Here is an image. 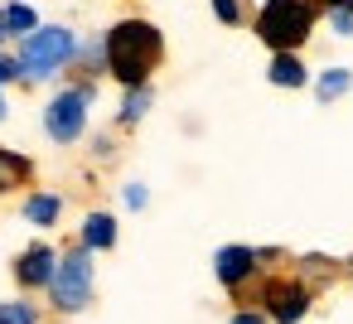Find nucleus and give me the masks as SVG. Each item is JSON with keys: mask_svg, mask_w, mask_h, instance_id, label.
<instances>
[{"mask_svg": "<svg viewBox=\"0 0 353 324\" xmlns=\"http://www.w3.org/2000/svg\"><path fill=\"white\" fill-rule=\"evenodd\" d=\"M102 54H107V78H117L121 92L145 88L155 78V68L165 63V34L145 15H121L102 34Z\"/></svg>", "mask_w": 353, "mask_h": 324, "instance_id": "obj_1", "label": "nucleus"}, {"mask_svg": "<svg viewBox=\"0 0 353 324\" xmlns=\"http://www.w3.org/2000/svg\"><path fill=\"white\" fill-rule=\"evenodd\" d=\"M314 25H319V10L310 0H261L252 15V34L271 54H300L310 44Z\"/></svg>", "mask_w": 353, "mask_h": 324, "instance_id": "obj_2", "label": "nucleus"}, {"mask_svg": "<svg viewBox=\"0 0 353 324\" xmlns=\"http://www.w3.org/2000/svg\"><path fill=\"white\" fill-rule=\"evenodd\" d=\"M73 54H78V30H68V25H39L34 34H25L15 44L20 83H49V78L68 73Z\"/></svg>", "mask_w": 353, "mask_h": 324, "instance_id": "obj_3", "label": "nucleus"}, {"mask_svg": "<svg viewBox=\"0 0 353 324\" xmlns=\"http://www.w3.org/2000/svg\"><path fill=\"white\" fill-rule=\"evenodd\" d=\"M92 290H97V261L92 252H83L78 242L59 252V266H54V281H49V310L59 319H73L92 305Z\"/></svg>", "mask_w": 353, "mask_h": 324, "instance_id": "obj_4", "label": "nucleus"}, {"mask_svg": "<svg viewBox=\"0 0 353 324\" xmlns=\"http://www.w3.org/2000/svg\"><path fill=\"white\" fill-rule=\"evenodd\" d=\"M92 102H97V83H68L59 88L49 102H44V136L54 145H78L88 136V117H92Z\"/></svg>", "mask_w": 353, "mask_h": 324, "instance_id": "obj_5", "label": "nucleus"}, {"mask_svg": "<svg viewBox=\"0 0 353 324\" xmlns=\"http://www.w3.org/2000/svg\"><path fill=\"white\" fill-rule=\"evenodd\" d=\"M252 300L266 314V324H305V314L314 310V285L300 281L295 271H276V276L256 281Z\"/></svg>", "mask_w": 353, "mask_h": 324, "instance_id": "obj_6", "label": "nucleus"}, {"mask_svg": "<svg viewBox=\"0 0 353 324\" xmlns=\"http://www.w3.org/2000/svg\"><path fill=\"white\" fill-rule=\"evenodd\" d=\"M213 276H218V285H223L228 295H247V285L261 281V256H256V247H247V242L218 247V252H213Z\"/></svg>", "mask_w": 353, "mask_h": 324, "instance_id": "obj_7", "label": "nucleus"}, {"mask_svg": "<svg viewBox=\"0 0 353 324\" xmlns=\"http://www.w3.org/2000/svg\"><path fill=\"white\" fill-rule=\"evenodd\" d=\"M54 266H59V247H49V242H30V247L10 261V276H15V285H20L25 295H44L49 281H54Z\"/></svg>", "mask_w": 353, "mask_h": 324, "instance_id": "obj_8", "label": "nucleus"}, {"mask_svg": "<svg viewBox=\"0 0 353 324\" xmlns=\"http://www.w3.org/2000/svg\"><path fill=\"white\" fill-rule=\"evenodd\" d=\"M121 242V223H117V213H107V208H92V213H83V223H78V247L83 252H112Z\"/></svg>", "mask_w": 353, "mask_h": 324, "instance_id": "obj_9", "label": "nucleus"}, {"mask_svg": "<svg viewBox=\"0 0 353 324\" xmlns=\"http://www.w3.org/2000/svg\"><path fill=\"white\" fill-rule=\"evenodd\" d=\"M20 218H25L30 227H39V232L59 227V218H63V194H54V189H30V194L20 199Z\"/></svg>", "mask_w": 353, "mask_h": 324, "instance_id": "obj_10", "label": "nucleus"}, {"mask_svg": "<svg viewBox=\"0 0 353 324\" xmlns=\"http://www.w3.org/2000/svg\"><path fill=\"white\" fill-rule=\"evenodd\" d=\"M266 83L285 88V92H300V88H310V68H305L300 54H271L266 59Z\"/></svg>", "mask_w": 353, "mask_h": 324, "instance_id": "obj_11", "label": "nucleus"}, {"mask_svg": "<svg viewBox=\"0 0 353 324\" xmlns=\"http://www.w3.org/2000/svg\"><path fill=\"white\" fill-rule=\"evenodd\" d=\"M150 107H155V83H145V88H126V92H121V107H117V126H121V131L141 126V121L150 117Z\"/></svg>", "mask_w": 353, "mask_h": 324, "instance_id": "obj_12", "label": "nucleus"}, {"mask_svg": "<svg viewBox=\"0 0 353 324\" xmlns=\"http://www.w3.org/2000/svg\"><path fill=\"white\" fill-rule=\"evenodd\" d=\"M20 184H34V160L10 150V145H0V199L10 189H20Z\"/></svg>", "mask_w": 353, "mask_h": 324, "instance_id": "obj_13", "label": "nucleus"}, {"mask_svg": "<svg viewBox=\"0 0 353 324\" xmlns=\"http://www.w3.org/2000/svg\"><path fill=\"white\" fill-rule=\"evenodd\" d=\"M348 92H353V68H319L314 73V102L319 107H334Z\"/></svg>", "mask_w": 353, "mask_h": 324, "instance_id": "obj_14", "label": "nucleus"}, {"mask_svg": "<svg viewBox=\"0 0 353 324\" xmlns=\"http://www.w3.org/2000/svg\"><path fill=\"white\" fill-rule=\"evenodd\" d=\"M0 10H6V34L20 44L25 34H34L44 20H39V10L34 6H25V0H6V6H0Z\"/></svg>", "mask_w": 353, "mask_h": 324, "instance_id": "obj_15", "label": "nucleus"}, {"mask_svg": "<svg viewBox=\"0 0 353 324\" xmlns=\"http://www.w3.org/2000/svg\"><path fill=\"white\" fill-rule=\"evenodd\" d=\"M0 324H44V310L34 300H0Z\"/></svg>", "mask_w": 353, "mask_h": 324, "instance_id": "obj_16", "label": "nucleus"}, {"mask_svg": "<svg viewBox=\"0 0 353 324\" xmlns=\"http://www.w3.org/2000/svg\"><path fill=\"white\" fill-rule=\"evenodd\" d=\"M213 15H218V25H228V30H242V25H247V6H242V0H213Z\"/></svg>", "mask_w": 353, "mask_h": 324, "instance_id": "obj_17", "label": "nucleus"}, {"mask_svg": "<svg viewBox=\"0 0 353 324\" xmlns=\"http://www.w3.org/2000/svg\"><path fill=\"white\" fill-rule=\"evenodd\" d=\"M121 203H126L131 213H141V208L150 203V189H145L141 179H131V184H121Z\"/></svg>", "mask_w": 353, "mask_h": 324, "instance_id": "obj_18", "label": "nucleus"}, {"mask_svg": "<svg viewBox=\"0 0 353 324\" xmlns=\"http://www.w3.org/2000/svg\"><path fill=\"white\" fill-rule=\"evenodd\" d=\"M324 20H329V30H334L339 39H353V15H348L343 6H334V10H324Z\"/></svg>", "mask_w": 353, "mask_h": 324, "instance_id": "obj_19", "label": "nucleus"}, {"mask_svg": "<svg viewBox=\"0 0 353 324\" xmlns=\"http://www.w3.org/2000/svg\"><path fill=\"white\" fill-rule=\"evenodd\" d=\"M10 83H20V68H15V54L0 49V92H6Z\"/></svg>", "mask_w": 353, "mask_h": 324, "instance_id": "obj_20", "label": "nucleus"}, {"mask_svg": "<svg viewBox=\"0 0 353 324\" xmlns=\"http://www.w3.org/2000/svg\"><path fill=\"white\" fill-rule=\"evenodd\" d=\"M228 324H266V314H261L256 305H237V310L228 314Z\"/></svg>", "mask_w": 353, "mask_h": 324, "instance_id": "obj_21", "label": "nucleus"}, {"mask_svg": "<svg viewBox=\"0 0 353 324\" xmlns=\"http://www.w3.org/2000/svg\"><path fill=\"white\" fill-rule=\"evenodd\" d=\"M310 6H314V10L324 15V10H334V6H339V0H310Z\"/></svg>", "mask_w": 353, "mask_h": 324, "instance_id": "obj_22", "label": "nucleus"}, {"mask_svg": "<svg viewBox=\"0 0 353 324\" xmlns=\"http://www.w3.org/2000/svg\"><path fill=\"white\" fill-rule=\"evenodd\" d=\"M6 117H10V97H6V92H0V121H6Z\"/></svg>", "mask_w": 353, "mask_h": 324, "instance_id": "obj_23", "label": "nucleus"}, {"mask_svg": "<svg viewBox=\"0 0 353 324\" xmlns=\"http://www.w3.org/2000/svg\"><path fill=\"white\" fill-rule=\"evenodd\" d=\"M6 39H10V34H6V10H0V49H6Z\"/></svg>", "mask_w": 353, "mask_h": 324, "instance_id": "obj_24", "label": "nucleus"}, {"mask_svg": "<svg viewBox=\"0 0 353 324\" xmlns=\"http://www.w3.org/2000/svg\"><path fill=\"white\" fill-rule=\"evenodd\" d=\"M343 276H348V281H353V256H348V261H343Z\"/></svg>", "mask_w": 353, "mask_h": 324, "instance_id": "obj_25", "label": "nucleus"}, {"mask_svg": "<svg viewBox=\"0 0 353 324\" xmlns=\"http://www.w3.org/2000/svg\"><path fill=\"white\" fill-rule=\"evenodd\" d=\"M59 324H63V319H59Z\"/></svg>", "mask_w": 353, "mask_h": 324, "instance_id": "obj_26", "label": "nucleus"}]
</instances>
